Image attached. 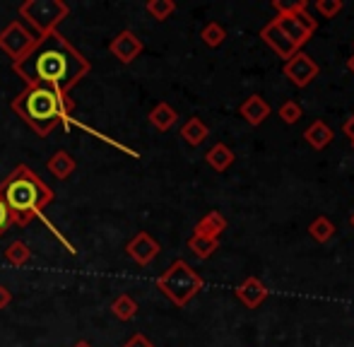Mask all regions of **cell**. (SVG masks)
Wrapping results in <instances>:
<instances>
[{"instance_id":"obj_25","label":"cell","mask_w":354,"mask_h":347,"mask_svg":"<svg viewBox=\"0 0 354 347\" xmlns=\"http://www.w3.org/2000/svg\"><path fill=\"white\" fill-rule=\"evenodd\" d=\"M145 10H147L157 22H164V19H169L176 12V3H174V0H147Z\"/></svg>"},{"instance_id":"obj_28","label":"cell","mask_w":354,"mask_h":347,"mask_svg":"<svg viewBox=\"0 0 354 347\" xmlns=\"http://www.w3.org/2000/svg\"><path fill=\"white\" fill-rule=\"evenodd\" d=\"M12 227V217H10V210H8V205H5V200H3V196H0V236L5 234V232Z\"/></svg>"},{"instance_id":"obj_22","label":"cell","mask_w":354,"mask_h":347,"mask_svg":"<svg viewBox=\"0 0 354 347\" xmlns=\"http://www.w3.org/2000/svg\"><path fill=\"white\" fill-rule=\"evenodd\" d=\"M111 314L116 316L118 321H131L136 319L138 314V301L133 299L131 294H118L111 304Z\"/></svg>"},{"instance_id":"obj_5","label":"cell","mask_w":354,"mask_h":347,"mask_svg":"<svg viewBox=\"0 0 354 347\" xmlns=\"http://www.w3.org/2000/svg\"><path fill=\"white\" fill-rule=\"evenodd\" d=\"M17 12L39 37H46L58 32V24L71 15V8L63 0H27L19 5Z\"/></svg>"},{"instance_id":"obj_16","label":"cell","mask_w":354,"mask_h":347,"mask_svg":"<svg viewBox=\"0 0 354 347\" xmlns=\"http://www.w3.org/2000/svg\"><path fill=\"white\" fill-rule=\"evenodd\" d=\"M224 229H227V217H224L222 212L212 210V212H207L201 222H198L196 229H193V234L207 236V239H219V234H222Z\"/></svg>"},{"instance_id":"obj_3","label":"cell","mask_w":354,"mask_h":347,"mask_svg":"<svg viewBox=\"0 0 354 347\" xmlns=\"http://www.w3.org/2000/svg\"><path fill=\"white\" fill-rule=\"evenodd\" d=\"M0 196L10 210L15 227H27L53 203L56 193L32 167L17 165L0 183Z\"/></svg>"},{"instance_id":"obj_23","label":"cell","mask_w":354,"mask_h":347,"mask_svg":"<svg viewBox=\"0 0 354 347\" xmlns=\"http://www.w3.org/2000/svg\"><path fill=\"white\" fill-rule=\"evenodd\" d=\"M5 261L15 268H22L32 261V249H29L24 241H12V244L5 249Z\"/></svg>"},{"instance_id":"obj_31","label":"cell","mask_w":354,"mask_h":347,"mask_svg":"<svg viewBox=\"0 0 354 347\" xmlns=\"http://www.w3.org/2000/svg\"><path fill=\"white\" fill-rule=\"evenodd\" d=\"M345 135L350 138V140L354 138V116H350V121L345 123Z\"/></svg>"},{"instance_id":"obj_30","label":"cell","mask_w":354,"mask_h":347,"mask_svg":"<svg viewBox=\"0 0 354 347\" xmlns=\"http://www.w3.org/2000/svg\"><path fill=\"white\" fill-rule=\"evenodd\" d=\"M10 301H12V292H10L5 285H0V309H8Z\"/></svg>"},{"instance_id":"obj_21","label":"cell","mask_w":354,"mask_h":347,"mask_svg":"<svg viewBox=\"0 0 354 347\" xmlns=\"http://www.w3.org/2000/svg\"><path fill=\"white\" fill-rule=\"evenodd\" d=\"M188 249L193 251V256H196V259L205 261L219 249V239H207V236L193 234L191 239H188Z\"/></svg>"},{"instance_id":"obj_26","label":"cell","mask_w":354,"mask_h":347,"mask_svg":"<svg viewBox=\"0 0 354 347\" xmlns=\"http://www.w3.org/2000/svg\"><path fill=\"white\" fill-rule=\"evenodd\" d=\"M277 113H280V118L284 123H297L299 118L304 116V109H301V104L299 102H294V99H289V102H284V104H280V109H277Z\"/></svg>"},{"instance_id":"obj_18","label":"cell","mask_w":354,"mask_h":347,"mask_svg":"<svg viewBox=\"0 0 354 347\" xmlns=\"http://www.w3.org/2000/svg\"><path fill=\"white\" fill-rule=\"evenodd\" d=\"M46 167H48V171H51L53 176L58 178V181H66V178H71V174L75 171V167H77V162L73 160L71 152L58 150V152H53V155L48 157Z\"/></svg>"},{"instance_id":"obj_9","label":"cell","mask_w":354,"mask_h":347,"mask_svg":"<svg viewBox=\"0 0 354 347\" xmlns=\"http://www.w3.org/2000/svg\"><path fill=\"white\" fill-rule=\"evenodd\" d=\"M159 251H162V246H159V241L154 239L152 234H147V232H138L136 236H133L131 241L126 244V254L131 261H136L138 265H149L154 259L159 256Z\"/></svg>"},{"instance_id":"obj_35","label":"cell","mask_w":354,"mask_h":347,"mask_svg":"<svg viewBox=\"0 0 354 347\" xmlns=\"http://www.w3.org/2000/svg\"><path fill=\"white\" fill-rule=\"evenodd\" d=\"M350 142H352V147H354V138H352V140H350Z\"/></svg>"},{"instance_id":"obj_6","label":"cell","mask_w":354,"mask_h":347,"mask_svg":"<svg viewBox=\"0 0 354 347\" xmlns=\"http://www.w3.org/2000/svg\"><path fill=\"white\" fill-rule=\"evenodd\" d=\"M37 39L39 37L32 29L24 27L19 19H12V22L0 32V51L8 58H12V63H17V61H22V58H27V53L34 48Z\"/></svg>"},{"instance_id":"obj_7","label":"cell","mask_w":354,"mask_h":347,"mask_svg":"<svg viewBox=\"0 0 354 347\" xmlns=\"http://www.w3.org/2000/svg\"><path fill=\"white\" fill-rule=\"evenodd\" d=\"M318 73H321L318 63L304 51H297L289 61H284V77H289L294 87H308L318 77Z\"/></svg>"},{"instance_id":"obj_19","label":"cell","mask_w":354,"mask_h":347,"mask_svg":"<svg viewBox=\"0 0 354 347\" xmlns=\"http://www.w3.org/2000/svg\"><path fill=\"white\" fill-rule=\"evenodd\" d=\"M234 160H236V155H234V150L229 145H224V142H217V145H212L210 150H207L205 155V162L212 167L214 171L224 174L229 169V167L234 165Z\"/></svg>"},{"instance_id":"obj_4","label":"cell","mask_w":354,"mask_h":347,"mask_svg":"<svg viewBox=\"0 0 354 347\" xmlns=\"http://www.w3.org/2000/svg\"><path fill=\"white\" fill-rule=\"evenodd\" d=\"M203 287H205V280L181 259L174 261L171 265L157 277V290L162 292L174 306H178V309H183Z\"/></svg>"},{"instance_id":"obj_34","label":"cell","mask_w":354,"mask_h":347,"mask_svg":"<svg viewBox=\"0 0 354 347\" xmlns=\"http://www.w3.org/2000/svg\"><path fill=\"white\" fill-rule=\"evenodd\" d=\"M350 225H352V229H354V212L350 215Z\"/></svg>"},{"instance_id":"obj_14","label":"cell","mask_w":354,"mask_h":347,"mask_svg":"<svg viewBox=\"0 0 354 347\" xmlns=\"http://www.w3.org/2000/svg\"><path fill=\"white\" fill-rule=\"evenodd\" d=\"M333 138H335V133H333V128L328 126L326 121H313L311 126L304 131V140H306L313 150H326L333 142Z\"/></svg>"},{"instance_id":"obj_32","label":"cell","mask_w":354,"mask_h":347,"mask_svg":"<svg viewBox=\"0 0 354 347\" xmlns=\"http://www.w3.org/2000/svg\"><path fill=\"white\" fill-rule=\"evenodd\" d=\"M347 71H350L352 75H354V56H352V58H347Z\"/></svg>"},{"instance_id":"obj_29","label":"cell","mask_w":354,"mask_h":347,"mask_svg":"<svg viewBox=\"0 0 354 347\" xmlns=\"http://www.w3.org/2000/svg\"><path fill=\"white\" fill-rule=\"evenodd\" d=\"M123 347H154V345H152V340H149L147 335L136 333L131 340H128V343H123Z\"/></svg>"},{"instance_id":"obj_24","label":"cell","mask_w":354,"mask_h":347,"mask_svg":"<svg viewBox=\"0 0 354 347\" xmlns=\"http://www.w3.org/2000/svg\"><path fill=\"white\" fill-rule=\"evenodd\" d=\"M201 39L205 46L217 48V46H222L224 39H227V29H224L219 22H207L205 27L201 29Z\"/></svg>"},{"instance_id":"obj_17","label":"cell","mask_w":354,"mask_h":347,"mask_svg":"<svg viewBox=\"0 0 354 347\" xmlns=\"http://www.w3.org/2000/svg\"><path fill=\"white\" fill-rule=\"evenodd\" d=\"M178 135H181L191 147H198V145H203V142L207 140V135H210V128L205 126V121H201L198 116H193V118H188V121L183 123L181 131H178Z\"/></svg>"},{"instance_id":"obj_1","label":"cell","mask_w":354,"mask_h":347,"mask_svg":"<svg viewBox=\"0 0 354 347\" xmlns=\"http://www.w3.org/2000/svg\"><path fill=\"white\" fill-rule=\"evenodd\" d=\"M12 71L27 87L44 85L61 94H71V89L89 75L92 63L61 32H53L39 37L27 58L12 63Z\"/></svg>"},{"instance_id":"obj_8","label":"cell","mask_w":354,"mask_h":347,"mask_svg":"<svg viewBox=\"0 0 354 347\" xmlns=\"http://www.w3.org/2000/svg\"><path fill=\"white\" fill-rule=\"evenodd\" d=\"M142 48H145L142 39L138 37L136 32H131V29H123V32H118L116 37L109 41V53H111L113 58H118V63H123V66H131L142 53Z\"/></svg>"},{"instance_id":"obj_11","label":"cell","mask_w":354,"mask_h":347,"mask_svg":"<svg viewBox=\"0 0 354 347\" xmlns=\"http://www.w3.org/2000/svg\"><path fill=\"white\" fill-rule=\"evenodd\" d=\"M234 294H236V299L241 301L246 309H258V306L268 299L270 290H268V287L263 285L258 277H246V280H243L241 285L234 290Z\"/></svg>"},{"instance_id":"obj_2","label":"cell","mask_w":354,"mask_h":347,"mask_svg":"<svg viewBox=\"0 0 354 347\" xmlns=\"http://www.w3.org/2000/svg\"><path fill=\"white\" fill-rule=\"evenodd\" d=\"M10 106L39 138H46L61 123L66 126V131L71 128V113L75 109V102L68 94H61L51 87L29 85L10 102Z\"/></svg>"},{"instance_id":"obj_12","label":"cell","mask_w":354,"mask_h":347,"mask_svg":"<svg viewBox=\"0 0 354 347\" xmlns=\"http://www.w3.org/2000/svg\"><path fill=\"white\" fill-rule=\"evenodd\" d=\"M261 39L272 48V51L277 53V56L284 58V61H289V58H292L294 53L299 51V48L294 46V44L289 41L287 37H284V32L275 24V19H270V22H268L266 27L261 29Z\"/></svg>"},{"instance_id":"obj_20","label":"cell","mask_w":354,"mask_h":347,"mask_svg":"<svg viewBox=\"0 0 354 347\" xmlns=\"http://www.w3.org/2000/svg\"><path fill=\"white\" fill-rule=\"evenodd\" d=\"M308 234H311V239L318 241V244H328V241L335 236V225L330 222V217L321 215L308 225Z\"/></svg>"},{"instance_id":"obj_15","label":"cell","mask_w":354,"mask_h":347,"mask_svg":"<svg viewBox=\"0 0 354 347\" xmlns=\"http://www.w3.org/2000/svg\"><path fill=\"white\" fill-rule=\"evenodd\" d=\"M149 123H152L157 131H162V133H167V131H171L174 126H176V121H178V113H176V109L171 106V104H167V102H159L157 106L149 111Z\"/></svg>"},{"instance_id":"obj_13","label":"cell","mask_w":354,"mask_h":347,"mask_svg":"<svg viewBox=\"0 0 354 347\" xmlns=\"http://www.w3.org/2000/svg\"><path fill=\"white\" fill-rule=\"evenodd\" d=\"M270 104L261 97V94H251L246 102L239 106V113L243 116V121L251 123V126H261L268 116H270Z\"/></svg>"},{"instance_id":"obj_33","label":"cell","mask_w":354,"mask_h":347,"mask_svg":"<svg viewBox=\"0 0 354 347\" xmlns=\"http://www.w3.org/2000/svg\"><path fill=\"white\" fill-rule=\"evenodd\" d=\"M73 347H92V345H89L87 340H80V343H75Z\"/></svg>"},{"instance_id":"obj_27","label":"cell","mask_w":354,"mask_h":347,"mask_svg":"<svg viewBox=\"0 0 354 347\" xmlns=\"http://www.w3.org/2000/svg\"><path fill=\"white\" fill-rule=\"evenodd\" d=\"M313 8H316V12L321 15L323 19H333L335 15L342 12L345 3H342V0H316V3H313Z\"/></svg>"},{"instance_id":"obj_10","label":"cell","mask_w":354,"mask_h":347,"mask_svg":"<svg viewBox=\"0 0 354 347\" xmlns=\"http://www.w3.org/2000/svg\"><path fill=\"white\" fill-rule=\"evenodd\" d=\"M272 5H275V10L280 12L275 17V24L284 32V37H287L289 41H292L294 46H297L299 51H301L304 44H306L308 39H311V32H308V29L304 27L301 22H299L297 15H292V12H287V10H284V5L280 3V0H275Z\"/></svg>"}]
</instances>
